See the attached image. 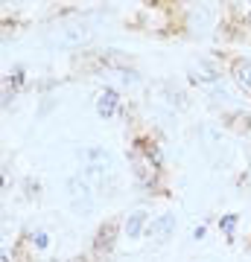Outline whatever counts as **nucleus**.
Here are the masks:
<instances>
[{"mask_svg": "<svg viewBox=\"0 0 251 262\" xmlns=\"http://www.w3.org/2000/svg\"><path fill=\"white\" fill-rule=\"evenodd\" d=\"M176 227H178L176 213H161V215H155V219L149 222L146 239H152V242L164 245V242H169V239L176 236Z\"/></svg>", "mask_w": 251, "mask_h": 262, "instance_id": "nucleus-4", "label": "nucleus"}, {"mask_svg": "<svg viewBox=\"0 0 251 262\" xmlns=\"http://www.w3.org/2000/svg\"><path fill=\"white\" fill-rule=\"evenodd\" d=\"M24 82H27V70L21 64H15L9 70V82H6V88H12V94H18L21 88H24Z\"/></svg>", "mask_w": 251, "mask_h": 262, "instance_id": "nucleus-10", "label": "nucleus"}, {"mask_svg": "<svg viewBox=\"0 0 251 262\" xmlns=\"http://www.w3.org/2000/svg\"><path fill=\"white\" fill-rule=\"evenodd\" d=\"M85 38H88V29H65L62 32V38H59V44H65V47H79V44H85Z\"/></svg>", "mask_w": 251, "mask_h": 262, "instance_id": "nucleus-8", "label": "nucleus"}, {"mask_svg": "<svg viewBox=\"0 0 251 262\" xmlns=\"http://www.w3.org/2000/svg\"><path fill=\"white\" fill-rule=\"evenodd\" d=\"M205 233H207L205 225H196L193 230H190V239H193V242H202V239H205Z\"/></svg>", "mask_w": 251, "mask_h": 262, "instance_id": "nucleus-12", "label": "nucleus"}, {"mask_svg": "<svg viewBox=\"0 0 251 262\" xmlns=\"http://www.w3.org/2000/svg\"><path fill=\"white\" fill-rule=\"evenodd\" d=\"M228 76H231V82L240 88L242 94L251 96V58H245V56L231 58V64H228Z\"/></svg>", "mask_w": 251, "mask_h": 262, "instance_id": "nucleus-7", "label": "nucleus"}, {"mask_svg": "<svg viewBox=\"0 0 251 262\" xmlns=\"http://www.w3.org/2000/svg\"><path fill=\"white\" fill-rule=\"evenodd\" d=\"M123 233V225L120 222H105L100 230H96V236H93V253L96 256H103V253H111L114 245H117V236Z\"/></svg>", "mask_w": 251, "mask_h": 262, "instance_id": "nucleus-5", "label": "nucleus"}, {"mask_svg": "<svg viewBox=\"0 0 251 262\" xmlns=\"http://www.w3.org/2000/svg\"><path fill=\"white\" fill-rule=\"evenodd\" d=\"M129 166H131V175L138 181L140 187L146 189V192H161L164 184H161V175H164V169H158L152 160L143 155L140 149H131L129 151Z\"/></svg>", "mask_w": 251, "mask_h": 262, "instance_id": "nucleus-1", "label": "nucleus"}, {"mask_svg": "<svg viewBox=\"0 0 251 262\" xmlns=\"http://www.w3.org/2000/svg\"><path fill=\"white\" fill-rule=\"evenodd\" d=\"M190 82L214 88V84L222 82V64H219L214 56H202L193 67H190Z\"/></svg>", "mask_w": 251, "mask_h": 262, "instance_id": "nucleus-3", "label": "nucleus"}, {"mask_svg": "<svg viewBox=\"0 0 251 262\" xmlns=\"http://www.w3.org/2000/svg\"><path fill=\"white\" fill-rule=\"evenodd\" d=\"M38 189H41V184H38V181H32V178H29V181H27V198H32V195L38 198Z\"/></svg>", "mask_w": 251, "mask_h": 262, "instance_id": "nucleus-13", "label": "nucleus"}, {"mask_svg": "<svg viewBox=\"0 0 251 262\" xmlns=\"http://www.w3.org/2000/svg\"><path fill=\"white\" fill-rule=\"evenodd\" d=\"M149 213L143 210V207H138V210H131L129 215H126V222H123V236L126 239H131V242H138V239H143L149 230Z\"/></svg>", "mask_w": 251, "mask_h": 262, "instance_id": "nucleus-6", "label": "nucleus"}, {"mask_svg": "<svg viewBox=\"0 0 251 262\" xmlns=\"http://www.w3.org/2000/svg\"><path fill=\"white\" fill-rule=\"evenodd\" d=\"M0 262H15V259L9 256V251H6V248H3V253H0Z\"/></svg>", "mask_w": 251, "mask_h": 262, "instance_id": "nucleus-14", "label": "nucleus"}, {"mask_svg": "<svg viewBox=\"0 0 251 262\" xmlns=\"http://www.w3.org/2000/svg\"><path fill=\"white\" fill-rule=\"evenodd\" d=\"M29 245H32L35 251H47V248H50V233H47V230H35V233H29Z\"/></svg>", "mask_w": 251, "mask_h": 262, "instance_id": "nucleus-11", "label": "nucleus"}, {"mask_svg": "<svg viewBox=\"0 0 251 262\" xmlns=\"http://www.w3.org/2000/svg\"><path fill=\"white\" fill-rule=\"evenodd\" d=\"M93 111H96L100 120H114V117H120V114H123V96H120V91L111 88V84H105L103 91L96 94V99H93Z\"/></svg>", "mask_w": 251, "mask_h": 262, "instance_id": "nucleus-2", "label": "nucleus"}, {"mask_svg": "<svg viewBox=\"0 0 251 262\" xmlns=\"http://www.w3.org/2000/svg\"><path fill=\"white\" fill-rule=\"evenodd\" d=\"M216 225H219V230L228 236V242H234V233H237V227H240V215L237 213H225V215H219Z\"/></svg>", "mask_w": 251, "mask_h": 262, "instance_id": "nucleus-9", "label": "nucleus"}]
</instances>
